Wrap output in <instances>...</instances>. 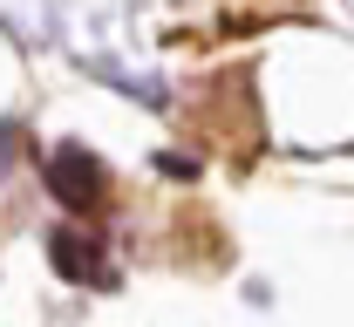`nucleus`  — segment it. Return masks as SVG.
Wrapping results in <instances>:
<instances>
[{"label":"nucleus","instance_id":"nucleus-1","mask_svg":"<svg viewBox=\"0 0 354 327\" xmlns=\"http://www.w3.org/2000/svg\"><path fill=\"white\" fill-rule=\"evenodd\" d=\"M41 178H48V191H55L68 212H95V205H102V191H109L102 164H95L88 150H75V143H62V150L48 157V164H41Z\"/></svg>","mask_w":354,"mask_h":327},{"label":"nucleus","instance_id":"nucleus-2","mask_svg":"<svg viewBox=\"0 0 354 327\" xmlns=\"http://www.w3.org/2000/svg\"><path fill=\"white\" fill-rule=\"evenodd\" d=\"M48 259H55V273H68L75 286L109 280V273H102V245H95V232H75V225H55V232H48Z\"/></svg>","mask_w":354,"mask_h":327},{"label":"nucleus","instance_id":"nucleus-3","mask_svg":"<svg viewBox=\"0 0 354 327\" xmlns=\"http://www.w3.org/2000/svg\"><path fill=\"white\" fill-rule=\"evenodd\" d=\"M0 150H7V130H0Z\"/></svg>","mask_w":354,"mask_h":327}]
</instances>
